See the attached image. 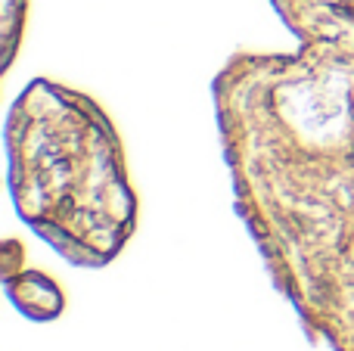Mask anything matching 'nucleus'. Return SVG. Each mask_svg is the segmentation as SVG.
Wrapping results in <instances>:
<instances>
[{
	"mask_svg": "<svg viewBox=\"0 0 354 351\" xmlns=\"http://www.w3.org/2000/svg\"><path fill=\"white\" fill-rule=\"evenodd\" d=\"M12 180L22 209L50 221H122L128 187L103 115L81 97L35 84L12 112Z\"/></svg>",
	"mask_w": 354,
	"mask_h": 351,
	"instance_id": "obj_1",
	"label": "nucleus"
}]
</instances>
